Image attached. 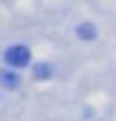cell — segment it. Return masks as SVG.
Here are the masks:
<instances>
[{"instance_id":"cell-1","label":"cell","mask_w":116,"mask_h":121,"mask_svg":"<svg viewBox=\"0 0 116 121\" xmlns=\"http://www.w3.org/2000/svg\"><path fill=\"white\" fill-rule=\"evenodd\" d=\"M6 64L9 66H26L29 64V49L26 46H9L6 49Z\"/></svg>"},{"instance_id":"cell-2","label":"cell","mask_w":116,"mask_h":121,"mask_svg":"<svg viewBox=\"0 0 116 121\" xmlns=\"http://www.w3.org/2000/svg\"><path fill=\"white\" fill-rule=\"evenodd\" d=\"M0 84H3V86H9V89H14L20 81H18V75H12V72L6 69V72H0Z\"/></svg>"},{"instance_id":"cell-3","label":"cell","mask_w":116,"mask_h":121,"mask_svg":"<svg viewBox=\"0 0 116 121\" xmlns=\"http://www.w3.org/2000/svg\"><path fill=\"white\" fill-rule=\"evenodd\" d=\"M78 35H81V38H93L96 32H93V26H90V23H84V26H78Z\"/></svg>"},{"instance_id":"cell-4","label":"cell","mask_w":116,"mask_h":121,"mask_svg":"<svg viewBox=\"0 0 116 121\" xmlns=\"http://www.w3.org/2000/svg\"><path fill=\"white\" fill-rule=\"evenodd\" d=\"M35 75H38V78H47V75H49V66H35Z\"/></svg>"}]
</instances>
